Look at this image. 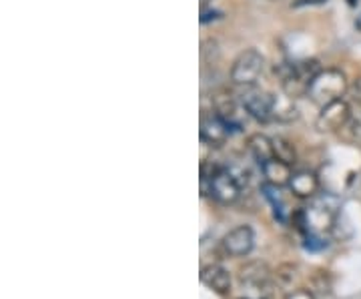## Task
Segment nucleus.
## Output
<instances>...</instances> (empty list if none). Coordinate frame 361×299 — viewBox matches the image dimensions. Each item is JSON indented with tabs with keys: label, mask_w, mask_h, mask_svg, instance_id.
I'll return each instance as SVG.
<instances>
[{
	"label": "nucleus",
	"mask_w": 361,
	"mask_h": 299,
	"mask_svg": "<svg viewBox=\"0 0 361 299\" xmlns=\"http://www.w3.org/2000/svg\"><path fill=\"white\" fill-rule=\"evenodd\" d=\"M349 92V80L343 71L339 68H322V73L313 78L307 97L315 104L325 106V104L339 101Z\"/></svg>",
	"instance_id": "nucleus-1"
},
{
	"label": "nucleus",
	"mask_w": 361,
	"mask_h": 299,
	"mask_svg": "<svg viewBox=\"0 0 361 299\" xmlns=\"http://www.w3.org/2000/svg\"><path fill=\"white\" fill-rule=\"evenodd\" d=\"M265 68V59L263 54L255 49L243 51L231 66V80L237 87H251L257 85L259 77L263 75Z\"/></svg>",
	"instance_id": "nucleus-2"
},
{
	"label": "nucleus",
	"mask_w": 361,
	"mask_h": 299,
	"mask_svg": "<svg viewBox=\"0 0 361 299\" xmlns=\"http://www.w3.org/2000/svg\"><path fill=\"white\" fill-rule=\"evenodd\" d=\"M247 115L255 118L259 123H269L273 121V113H271V92H265L259 89L257 85L251 87H239V97H237Z\"/></svg>",
	"instance_id": "nucleus-3"
},
{
	"label": "nucleus",
	"mask_w": 361,
	"mask_h": 299,
	"mask_svg": "<svg viewBox=\"0 0 361 299\" xmlns=\"http://www.w3.org/2000/svg\"><path fill=\"white\" fill-rule=\"evenodd\" d=\"M351 115H353L351 104L348 101H343V99H339V101H334V103L322 106L317 121H315V127L322 133H336V130L348 127Z\"/></svg>",
	"instance_id": "nucleus-4"
},
{
	"label": "nucleus",
	"mask_w": 361,
	"mask_h": 299,
	"mask_svg": "<svg viewBox=\"0 0 361 299\" xmlns=\"http://www.w3.org/2000/svg\"><path fill=\"white\" fill-rule=\"evenodd\" d=\"M213 106H215V113L229 125L231 130H241L245 127L247 111L237 97H233L229 92H219L213 97Z\"/></svg>",
	"instance_id": "nucleus-5"
},
{
	"label": "nucleus",
	"mask_w": 361,
	"mask_h": 299,
	"mask_svg": "<svg viewBox=\"0 0 361 299\" xmlns=\"http://www.w3.org/2000/svg\"><path fill=\"white\" fill-rule=\"evenodd\" d=\"M229 125L217 115V113H203L199 123V135L201 143L207 147H221L229 139Z\"/></svg>",
	"instance_id": "nucleus-6"
},
{
	"label": "nucleus",
	"mask_w": 361,
	"mask_h": 299,
	"mask_svg": "<svg viewBox=\"0 0 361 299\" xmlns=\"http://www.w3.org/2000/svg\"><path fill=\"white\" fill-rule=\"evenodd\" d=\"M255 245V233L249 225H239L223 237V251L231 257H245Z\"/></svg>",
	"instance_id": "nucleus-7"
},
{
	"label": "nucleus",
	"mask_w": 361,
	"mask_h": 299,
	"mask_svg": "<svg viewBox=\"0 0 361 299\" xmlns=\"http://www.w3.org/2000/svg\"><path fill=\"white\" fill-rule=\"evenodd\" d=\"M201 283L207 286L211 291H215V293H219V295H227V293H231V274L219 265V263H211V265H205L203 269H201Z\"/></svg>",
	"instance_id": "nucleus-8"
},
{
	"label": "nucleus",
	"mask_w": 361,
	"mask_h": 299,
	"mask_svg": "<svg viewBox=\"0 0 361 299\" xmlns=\"http://www.w3.org/2000/svg\"><path fill=\"white\" fill-rule=\"evenodd\" d=\"M241 281L245 283L247 287H253V289H261L263 291V295L267 299V293H269V277L271 271L267 269V265L265 263H259V261H251V263H247L245 267H241Z\"/></svg>",
	"instance_id": "nucleus-9"
},
{
	"label": "nucleus",
	"mask_w": 361,
	"mask_h": 299,
	"mask_svg": "<svg viewBox=\"0 0 361 299\" xmlns=\"http://www.w3.org/2000/svg\"><path fill=\"white\" fill-rule=\"evenodd\" d=\"M271 113H273V121L279 123H293L299 117L295 99L285 91L271 92Z\"/></svg>",
	"instance_id": "nucleus-10"
},
{
	"label": "nucleus",
	"mask_w": 361,
	"mask_h": 299,
	"mask_svg": "<svg viewBox=\"0 0 361 299\" xmlns=\"http://www.w3.org/2000/svg\"><path fill=\"white\" fill-rule=\"evenodd\" d=\"M287 187L297 199H313L319 191V179L313 171H297V173H293Z\"/></svg>",
	"instance_id": "nucleus-11"
},
{
	"label": "nucleus",
	"mask_w": 361,
	"mask_h": 299,
	"mask_svg": "<svg viewBox=\"0 0 361 299\" xmlns=\"http://www.w3.org/2000/svg\"><path fill=\"white\" fill-rule=\"evenodd\" d=\"M261 171H263V177H265V181L271 187H285V185H289L291 181V177H293V171H291V165H287L283 161H279V159H269V161H265L263 165H261Z\"/></svg>",
	"instance_id": "nucleus-12"
},
{
	"label": "nucleus",
	"mask_w": 361,
	"mask_h": 299,
	"mask_svg": "<svg viewBox=\"0 0 361 299\" xmlns=\"http://www.w3.org/2000/svg\"><path fill=\"white\" fill-rule=\"evenodd\" d=\"M247 149L251 151V155L255 157V161H259V165H263L265 161L275 157V153H273V139L267 137V135H261V133H255V135L249 137Z\"/></svg>",
	"instance_id": "nucleus-13"
},
{
	"label": "nucleus",
	"mask_w": 361,
	"mask_h": 299,
	"mask_svg": "<svg viewBox=\"0 0 361 299\" xmlns=\"http://www.w3.org/2000/svg\"><path fill=\"white\" fill-rule=\"evenodd\" d=\"M273 153H275V159L283 161L287 165H293L297 159L295 147L289 139L285 137H273Z\"/></svg>",
	"instance_id": "nucleus-14"
},
{
	"label": "nucleus",
	"mask_w": 361,
	"mask_h": 299,
	"mask_svg": "<svg viewBox=\"0 0 361 299\" xmlns=\"http://www.w3.org/2000/svg\"><path fill=\"white\" fill-rule=\"evenodd\" d=\"M345 129L351 130V135H353V139H357L361 141V106H357V111L351 115V121L348 123V127Z\"/></svg>",
	"instance_id": "nucleus-15"
},
{
	"label": "nucleus",
	"mask_w": 361,
	"mask_h": 299,
	"mask_svg": "<svg viewBox=\"0 0 361 299\" xmlns=\"http://www.w3.org/2000/svg\"><path fill=\"white\" fill-rule=\"evenodd\" d=\"M349 94H351L353 103L357 104V106H361V75L349 85Z\"/></svg>",
	"instance_id": "nucleus-16"
},
{
	"label": "nucleus",
	"mask_w": 361,
	"mask_h": 299,
	"mask_svg": "<svg viewBox=\"0 0 361 299\" xmlns=\"http://www.w3.org/2000/svg\"><path fill=\"white\" fill-rule=\"evenodd\" d=\"M285 299H315V293L311 289H291Z\"/></svg>",
	"instance_id": "nucleus-17"
},
{
	"label": "nucleus",
	"mask_w": 361,
	"mask_h": 299,
	"mask_svg": "<svg viewBox=\"0 0 361 299\" xmlns=\"http://www.w3.org/2000/svg\"><path fill=\"white\" fill-rule=\"evenodd\" d=\"M221 14L217 11H203L201 13V23L205 25V23H211V20H217Z\"/></svg>",
	"instance_id": "nucleus-18"
},
{
	"label": "nucleus",
	"mask_w": 361,
	"mask_h": 299,
	"mask_svg": "<svg viewBox=\"0 0 361 299\" xmlns=\"http://www.w3.org/2000/svg\"><path fill=\"white\" fill-rule=\"evenodd\" d=\"M327 0H297L295 6H307V4H323Z\"/></svg>",
	"instance_id": "nucleus-19"
},
{
	"label": "nucleus",
	"mask_w": 361,
	"mask_h": 299,
	"mask_svg": "<svg viewBox=\"0 0 361 299\" xmlns=\"http://www.w3.org/2000/svg\"><path fill=\"white\" fill-rule=\"evenodd\" d=\"M357 2H360V0H348L349 6H357Z\"/></svg>",
	"instance_id": "nucleus-20"
},
{
	"label": "nucleus",
	"mask_w": 361,
	"mask_h": 299,
	"mask_svg": "<svg viewBox=\"0 0 361 299\" xmlns=\"http://www.w3.org/2000/svg\"><path fill=\"white\" fill-rule=\"evenodd\" d=\"M201 2H203V4H205V2H209V0H201Z\"/></svg>",
	"instance_id": "nucleus-21"
},
{
	"label": "nucleus",
	"mask_w": 361,
	"mask_h": 299,
	"mask_svg": "<svg viewBox=\"0 0 361 299\" xmlns=\"http://www.w3.org/2000/svg\"><path fill=\"white\" fill-rule=\"evenodd\" d=\"M241 299H251V298H241Z\"/></svg>",
	"instance_id": "nucleus-22"
}]
</instances>
